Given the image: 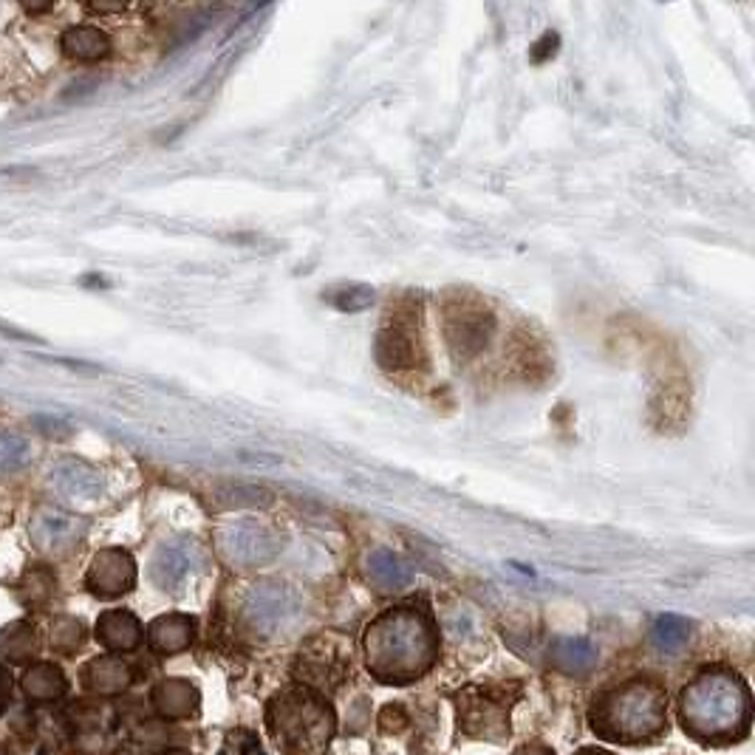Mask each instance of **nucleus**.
I'll use <instances>...</instances> for the list:
<instances>
[{
  "label": "nucleus",
  "instance_id": "2eb2a0df",
  "mask_svg": "<svg viewBox=\"0 0 755 755\" xmlns=\"http://www.w3.org/2000/svg\"><path fill=\"white\" fill-rule=\"evenodd\" d=\"M195 567V547L187 541L164 543L151 563V578L164 592H176Z\"/></svg>",
  "mask_w": 755,
  "mask_h": 755
},
{
  "label": "nucleus",
  "instance_id": "72a5a7b5",
  "mask_svg": "<svg viewBox=\"0 0 755 755\" xmlns=\"http://www.w3.org/2000/svg\"><path fill=\"white\" fill-rule=\"evenodd\" d=\"M578 755H611V753H605V749H583V753Z\"/></svg>",
  "mask_w": 755,
  "mask_h": 755
},
{
  "label": "nucleus",
  "instance_id": "ddd939ff",
  "mask_svg": "<svg viewBox=\"0 0 755 755\" xmlns=\"http://www.w3.org/2000/svg\"><path fill=\"white\" fill-rule=\"evenodd\" d=\"M49 484L51 490L60 492L63 498H71V501H94L105 490L100 472L80 459L58 461L49 472Z\"/></svg>",
  "mask_w": 755,
  "mask_h": 755
},
{
  "label": "nucleus",
  "instance_id": "4468645a",
  "mask_svg": "<svg viewBox=\"0 0 755 755\" xmlns=\"http://www.w3.org/2000/svg\"><path fill=\"white\" fill-rule=\"evenodd\" d=\"M82 687L96 696H120L131 687L133 671L120 656H94L80 671Z\"/></svg>",
  "mask_w": 755,
  "mask_h": 755
},
{
  "label": "nucleus",
  "instance_id": "39448f33",
  "mask_svg": "<svg viewBox=\"0 0 755 755\" xmlns=\"http://www.w3.org/2000/svg\"><path fill=\"white\" fill-rule=\"evenodd\" d=\"M441 331H445L447 351L456 363H470L487 348V343L496 334V315L484 300L472 295H453L445 303V317H441Z\"/></svg>",
  "mask_w": 755,
  "mask_h": 755
},
{
  "label": "nucleus",
  "instance_id": "0eeeda50",
  "mask_svg": "<svg viewBox=\"0 0 755 755\" xmlns=\"http://www.w3.org/2000/svg\"><path fill=\"white\" fill-rule=\"evenodd\" d=\"M300 614V598L295 589L275 580H264L249 589L244 600V620L255 634L272 636L289 629Z\"/></svg>",
  "mask_w": 755,
  "mask_h": 755
},
{
  "label": "nucleus",
  "instance_id": "6e6552de",
  "mask_svg": "<svg viewBox=\"0 0 755 755\" xmlns=\"http://www.w3.org/2000/svg\"><path fill=\"white\" fill-rule=\"evenodd\" d=\"M215 549H218L221 561L229 563L233 569H255L264 567L280 552V541L272 535L258 521H235L218 529L215 535Z\"/></svg>",
  "mask_w": 755,
  "mask_h": 755
},
{
  "label": "nucleus",
  "instance_id": "7c9ffc66",
  "mask_svg": "<svg viewBox=\"0 0 755 755\" xmlns=\"http://www.w3.org/2000/svg\"><path fill=\"white\" fill-rule=\"evenodd\" d=\"M516 755H554V753L547 747V744H538L535 742V744H523V747L518 749Z\"/></svg>",
  "mask_w": 755,
  "mask_h": 755
},
{
  "label": "nucleus",
  "instance_id": "2f4dec72",
  "mask_svg": "<svg viewBox=\"0 0 755 755\" xmlns=\"http://www.w3.org/2000/svg\"><path fill=\"white\" fill-rule=\"evenodd\" d=\"M9 698V674L7 667L0 665V705H7Z\"/></svg>",
  "mask_w": 755,
  "mask_h": 755
},
{
  "label": "nucleus",
  "instance_id": "a878e982",
  "mask_svg": "<svg viewBox=\"0 0 755 755\" xmlns=\"http://www.w3.org/2000/svg\"><path fill=\"white\" fill-rule=\"evenodd\" d=\"M54 589H58L54 574L45 567L29 569V572L23 574V580H20V598H23V603L29 605V609H43V605H49L51 598H54Z\"/></svg>",
  "mask_w": 755,
  "mask_h": 755
},
{
  "label": "nucleus",
  "instance_id": "f03ea898",
  "mask_svg": "<svg viewBox=\"0 0 755 755\" xmlns=\"http://www.w3.org/2000/svg\"><path fill=\"white\" fill-rule=\"evenodd\" d=\"M680 722L685 733L711 747L742 742L753 724L747 682L731 667H705L680 693Z\"/></svg>",
  "mask_w": 755,
  "mask_h": 755
},
{
  "label": "nucleus",
  "instance_id": "1a4fd4ad",
  "mask_svg": "<svg viewBox=\"0 0 755 755\" xmlns=\"http://www.w3.org/2000/svg\"><path fill=\"white\" fill-rule=\"evenodd\" d=\"M516 698H507L490 685L470 687L459 693V727L472 738H498L507 736L510 727V705Z\"/></svg>",
  "mask_w": 755,
  "mask_h": 755
},
{
  "label": "nucleus",
  "instance_id": "b1692460",
  "mask_svg": "<svg viewBox=\"0 0 755 755\" xmlns=\"http://www.w3.org/2000/svg\"><path fill=\"white\" fill-rule=\"evenodd\" d=\"M691 640V623L685 618H676V614H662L651 625V642L662 654H676L682 651Z\"/></svg>",
  "mask_w": 755,
  "mask_h": 755
},
{
  "label": "nucleus",
  "instance_id": "393cba45",
  "mask_svg": "<svg viewBox=\"0 0 755 755\" xmlns=\"http://www.w3.org/2000/svg\"><path fill=\"white\" fill-rule=\"evenodd\" d=\"M85 636H89L85 623L71 618V614H60V618L51 620L49 625V645L63 656L76 654V651L85 645Z\"/></svg>",
  "mask_w": 755,
  "mask_h": 755
},
{
  "label": "nucleus",
  "instance_id": "6ab92c4d",
  "mask_svg": "<svg viewBox=\"0 0 755 755\" xmlns=\"http://www.w3.org/2000/svg\"><path fill=\"white\" fill-rule=\"evenodd\" d=\"M151 702L159 716L178 722V718H190L198 713L202 696H198L195 685H190L187 680H164L153 687Z\"/></svg>",
  "mask_w": 755,
  "mask_h": 755
},
{
  "label": "nucleus",
  "instance_id": "f8f14e48",
  "mask_svg": "<svg viewBox=\"0 0 755 755\" xmlns=\"http://www.w3.org/2000/svg\"><path fill=\"white\" fill-rule=\"evenodd\" d=\"M136 585V561L127 549H102L94 554L89 572H85V589L100 600H114L127 594Z\"/></svg>",
  "mask_w": 755,
  "mask_h": 755
},
{
  "label": "nucleus",
  "instance_id": "7ed1b4c3",
  "mask_svg": "<svg viewBox=\"0 0 755 755\" xmlns=\"http://www.w3.org/2000/svg\"><path fill=\"white\" fill-rule=\"evenodd\" d=\"M589 727L611 744H651L667 731V693L651 676L614 685L594 696Z\"/></svg>",
  "mask_w": 755,
  "mask_h": 755
},
{
  "label": "nucleus",
  "instance_id": "9d476101",
  "mask_svg": "<svg viewBox=\"0 0 755 755\" xmlns=\"http://www.w3.org/2000/svg\"><path fill=\"white\" fill-rule=\"evenodd\" d=\"M416 326H419V317L414 320V315H388L385 326L379 328L377 343H374V354H377L382 371L405 374L422 363V340L416 334Z\"/></svg>",
  "mask_w": 755,
  "mask_h": 755
},
{
  "label": "nucleus",
  "instance_id": "bb28decb",
  "mask_svg": "<svg viewBox=\"0 0 755 755\" xmlns=\"http://www.w3.org/2000/svg\"><path fill=\"white\" fill-rule=\"evenodd\" d=\"M29 459H32V445L20 433L0 430V472L23 470Z\"/></svg>",
  "mask_w": 755,
  "mask_h": 755
},
{
  "label": "nucleus",
  "instance_id": "412c9836",
  "mask_svg": "<svg viewBox=\"0 0 755 755\" xmlns=\"http://www.w3.org/2000/svg\"><path fill=\"white\" fill-rule=\"evenodd\" d=\"M549 660L558 671L569 676H585L598 662V649L583 636H561L552 642L549 649Z\"/></svg>",
  "mask_w": 755,
  "mask_h": 755
},
{
  "label": "nucleus",
  "instance_id": "20e7f679",
  "mask_svg": "<svg viewBox=\"0 0 755 755\" xmlns=\"http://www.w3.org/2000/svg\"><path fill=\"white\" fill-rule=\"evenodd\" d=\"M266 724L286 755H320L334 733V713L320 693L297 685L272 698Z\"/></svg>",
  "mask_w": 755,
  "mask_h": 755
},
{
  "label": "nucleus",
  "instance_id": "c756f323",
  "mask_svg": "<svg viewBox=\"0 0 755 755\" xmlns=\"http://www.w3.org/2000/svg\"><path fill=\"white\" fill-rule=\"evenodd\" d=\"M32 422H34V428H40V433H43V436H51V439H54V436H60L54 428L69 430L63 422H58V419H51V416H34Z\"/></svg>",
  "mask_w": 755,
  "mask_h": 755
},
{
  "label": "nucleus",
  "instance_id": "9b49d317",
  "mask_svg": "<svg viewBox=\"0 0 755 755\" xmlns=\"http://www.w3.org/2000/svg\"><path fill=\"white\" fill-rule=\"evenodd\" d=\"M85 538V521L60 507H40L29 521V541L45 558H63L74 552Z\"/></svg>",
  "mask_w": 755,
  "mask_h": 755
},
{
  "label": "nucleus",
  "instance_id": "dca6fc26",
  "mask_svg": "<svg viewBox=\"0 0 755 755\" xmlns=\"http://www.w3.org/2000/svg\"><path fill=\"white\" fill-rule=\"evenodd\" d=\"M94 636L100 645H105L108 651L114 654H127V651H136L142 645V623L136 620V614L125 609H114L100 614L94 625Z\"/></svg>",
  "mask_w": 755,
  "mask_h": 755
},
{
  "label": "nucleus",
  "instance_id": "4be33fe9",
  "mask_svg": "<svg viewBox=\"0 0 755 755\" xmlns=\"http://www.w3.org/2000/svg\"><path fill=\"white\" fill-rule=\"evenodd\" d=\"M368 580L377 585L379 592H399L405 585L414 580V569L405 558H399L397 552H388V549H377V552L368 554Z\"/></svg>",
  "mask_w": 755,
  "mask_h": 755
},
{
  "label": "nucleus",
  "instance_id": "f257e3e1",
  "mask_svg": "<svg viewBox=\"0 0 755 755\" xmlns=\"http://www.w3.org/2000/svg\"><path fill=\"white\" fill-rule=\"evenodd\" d=\"M366 665L382 685H410L439 660V631L419 605L382 611L363 636Z\"/></svg>",
  "mask_w": 755,
  "mask_h": 755
},
{
  "label": "nucleus",
  "instance_id": "473e14b6",
  "mask_svg": "<svg viewBox=\"0 0 755 755\" xmlns=\"http://www.w3.org/2000/svg\"><path fill=\"white\" fill-rule=\"evenodd\" d=\"M244 755H264V753H261L258 742H255V738H249V747H246Z\"/></svg>",
  "mask_w": 755,
  "mask_h": 755
},
{
  "label": "nucleus",
  "instance_id": "5701e85b",
  "mask_svg": "<svg viewBox=\"0 0 755 755\" xmlns=\"http://www.w3.org/2000/svg\"><path fill=\"white\" fill-rule=\"evenodd\" d=\"M40 654V634L32 623L14 620L0 631V660L12 665H29Z\"/></svg>",
  "mask_w": 755,
  "mask_h": 755
},
{
  "label": "nucleus",
  "instance_id": "c85d7f7f",
  "mask_svg": "<svg viewBox=\"0 0 755 755\" xmlns=\"http://www.w3.org/2000/svg\"><path fill=\"white\" fill-rule=\"evenodd\" d=\"M331 303L340 312H348V315H351V312H363L374 303V289H368V286H348V289L337 292V295L331 297Z\"/></svg>",
  "mask_w": 755,
  "mask_h": 755
},
{
  "label": "nucleus",
  "instance_id": "aec40b11",
  "mask_svg": "<svg viewBox=\"0 0 755 755\" xmlns=\"http://www.w3.org/2000/svg\"><path fill=\"white\" fill-rule=\"evenodd\" d=\"M65 58L76 63H100L111 54V38L96 25H71L69 32L60 38Z\"/></svg>",
  "mask_w": 755,
  "mask_h": 755
},
{
  "label": "nucleus",
  "instance_id": "423d86ee",
  "mask_svg": "<svg viewBox=\"0 0 755 755\" xmlns=\"http://www.w3.org/2000/svg\"><path fill=\"white\" fill-rule=\"evenodd\" d=\"M351 671V645L343 636L320 634L300 649L295 660V676L300 687L323 693L326 687H340Z\"/></svg>",
  "mask_w": 755,
  "mask_h": 755
},
{
  "label": "nucleus",
  "instance_id": "f704fd0d",
  "mask_svg": "<svg viewBox=\"0 0 755 755\" xmlns=\"http://www.w3.org/2000/svg\"><path fill=\"white\" fill-rule=\"evenodd\" d=\"M167 755H193V753H187V749H171Z\"/></svg>",
  "mask_w": 755,
  "mask_h": 755
},
{
  "label": "nucleus",
  "instance_id": "c9c22d12",
  "mask_svg": "<svg viewBox=\"0 0 755 755\" xmlns=\"http://www.w3.org/2000/svg\"><path fill=\"white\" fill-rule=\"evenodd\" d=\"M0 755H12V753H9V749L3 747V744H0Z\"/></svg>",
  "mask_w": 755,
  "mask_h": 755
},
{
  "label": "nucleus",
  "instance_id": "cd10ccee",
  "mask_svg": "<svg viewBox=\"0 0 755 755\" xmlns=\"http://www.w3.org/2000/svg\"><path fill=\"white\" fill-rule=\"evenodd\" d=\"M272 496L261 487H233V490L221 492V503L224 507H266Z\"/></svg>",
  "mask_w": 755,
  "mask_h": 755
},
{
  "label": "nucleus",
  "instance_id": "f3484780",
  "mask_svg": "<svg viewBox=\"0 0 755 755\" xmlns=\"http://www.w3.org/2000/svg\"><path fill=\"white\" fill-rule=\"evenodd\" d=\"M20 691L34 705H49L58 702L69 693V680H65L63 667L54 662H29L20 674Z\"/></svg>",
  "mask_w": 755,
  "mask_h": 755
},
{
  "label": "nucleus",
  "instance_id": "a211bd4d",
  "mask_svg": "<svg viewBox=\"0 0 755 755\" xmlns=\"http://www.w3.org/2000/svg\"><path fill=\"white\" fill-rule=\"evenodd\" d=\"M195 640V620L187 614H162L147 629V642L151 649L162 656L182 654L193 645Z\"/></svg>",
  "mask_w": 755,
  "mask_h": 755
}]
</instances>
